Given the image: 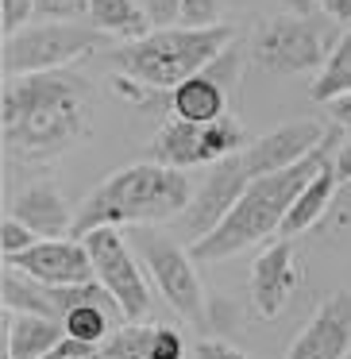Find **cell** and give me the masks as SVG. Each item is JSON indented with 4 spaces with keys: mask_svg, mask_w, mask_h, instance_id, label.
Wrapping results in <instances>:
<instances>
[{
    "mask_svg": "<svg viewBox=\"0 0 351 359\" xmlns=\"http://www.w3.org/2000/svg\"><path fill=\"white\" fill-rule=\"evenodd\" d=\"M97 93L81 74L50 70L8 78L0 93L4 147L20 158H55L93 132Z\"/></svg>",
    "mask_w": 351,
    "mask_h": 359,
    "instance_id": "cell-1",
    "label": "cell"
},
{
    "mask_svg": "<svg viewBox=\"0 0 351 359\" xmlns=\"http://www.w3.org/2000/svg\"><path fill=\"white\" fill-rule=\"evenodd\" d=\"M193 182L186 170L158 163H132L124 170L109 174L74 217V240H85L97 228H135V224H158L170 217H186L193 205Z\"/></svg>",
    "mask_w": 351,
    "mask_h": 359,
    "instance_id": "cell-2",
    "label": "cell"
},
{
    "mask_svg": "<svg viewBox=\"0 0 351 359\" xmlns=\"http://www.w3.org/2000/svg\"><path fill=\"white\" fill-rule=\"evenodd\" d=\"M328 143L320 151H312L309 158H301L297 166H289V170H278V174H266V178L251 182L247 194L235 201V209L228 212L209 236L189 243L193 263H220V259H232L247 248H259V243H266L270 236H282V224H286L294 201L301 197V189L309 186L312 174L332 158L328 155Z\"/></svg>",
    "mask_w": 351,
    "mask_h": 359,
    "instance_id": "cell-3",
    "label": "cell"
},
{
    "mask_svg": "<svg viewBox=\"0 0 351 359\" xmlns=\"http://www.w3.org/2000/svg\"><path fill=\"white\" fill-rule=\"evenodd\" d=\"M235 43V32L228 24L220 27H163L151 32L139 43H124L112 50V66L120 70V78L139 81L143 89H178L181 81L205 74L228 47Z\"/></svg>",
    "mask_w": 351,
    "mask_h": 359,
    "instance_id": "cell-4",
    "label": "cell"
},
{
    "mask_svg": "<svg viewBox=\"0 0 351 359\" xmlns=\"http://www.w3.org/2000/svg\"><path fill=\"white\" fill-rule=\"evenodd\" d=\"M332 24L336 20L324 12H317V16L282 12V16L259 20L247 43V58L274 78H294V74L309 70L320 74L340 43V35H332Z\"/></svg>",
    "mask_w": 351,
    "mask_h": 359,
    "instance_id": "cell-5",
    "label": "cell"
},
{
    "mask_svg": "<svg viewBox=\"0 0 351 359\" xmlns=\"http://www.w3.org/2000/svg\"><path fill=\"white\" fill-rule=\"evenodd\" d=\"M124 236H128V243H132V251L139 255V263L147 266V274L158 286L163 302L170 305L186 325L205 328V290H201V278H197L189 248H181L170 232H163V228H155V224L124 228Z\"/></svg>",
    "mask_w": 351,
    "mask_h": 359,
    "instance_id": "cell-6",
    "label": "cell"
},
{
    "mask_svg": "<svg viewBox=\"0 0 351 359\" xmlns=\"http://www.w3.org/2000/svg\"><path fill=\"white\" fill-rule=\"evenodd\" d=\"M243 147H247V132H243V120L235 112H228L216 124H186L178 116H166L151 140L147 158L158 166L189 170V166H216L240 155Z\"/></svg>",
    "mask_w": 351,
    "mask_h": 359,
    "instance_id": "cell-7",
    "label": "cell"
},
{
    "mask_svg": "<svg viewBox=\"0 0 351 359\" xmlns=\"http://www.w3.org/2000/svg\"><path fill=\"white\" fill-rule=\"evenodd\" d=\"M97 43H101V32L85 24H35L4 39V70L8 78L70 70L78 58L93 55Z\"/></svg>",
    "mask_w": 351,
    "mask_h": 359,
    "instance_id": "cell-8",
    "label": "cell"
},
{
    "mask_svg": "<svg viewBox=\"0 0 351 359\" xmlns=\"http://www.w3.org/2000/svg\"><path fill=\"white\" fill-rule=\"evenodd\" d=\"M81 243H85L89 255H93L97 282H101V286L120 302L124 320H132V325L147 320V313H151V286H147V278H143L139 255L132 251L124 228H97V232H89Z\"/></svg>",
    "mask_w": 351,
    "mask_h": 359,
    "instance_id": "cell-9",
    "label": "cell"
},
{
    "mask_svg": "<svg viewBox=\"0 0 351 359\" xmlns=\"http://www.w3.org/2000/svg\"><path fill=\"white\" fill-rule=\"evenodd\" d=\"M351 348V290H336L317 305L309 325L289 340L282 359H343Z\"/></svg>",
    "mask_w": 351,
    "mask_h": 359,
    "instance_id": "cell-10",
    "label": "cell"
},
{
    "mask_svg": "<svg viewBox=\"0 0 351 359\" xmlns=\"http://www.w3.org/2000/svg\"><path fill=\"white\" fill-rule=\"evenodd\" d=\"M301 259H297L294 243L278 240L270 248H263V255H255L251 266V305L263 320H278L282 309L289 305V297L301 286Z\"/></svg>",
    "mask_w": 351,
    "mask_h": 359,
    "instance_id": "cell-11",
    "label": "cell"
},
{
    "mask_svg": "<svg viewBox=\"0 0 351 359\" xmlns=\"http://www.w3.org/2000/svg\"><path fill=\"white\" fill-rule=\"evenodd\" d=\"M8 266L32 274L43 286H85V282H97L93 255H89V248L81 240H39L32 251H24Z\"/></svg>",
    "mask_w": 351,
    "mask_h": 359,
    "instance_id": "cell-12",
    "label": "cell"
},
{
    "mask_svg": "<svg viewBox=\"0 0 351 359\" xmlns=\"http://www.w3.org/2000/svg\"><path fill=\"white\" fill-rule=\"evenodd\" d=\"M8 217H16L20 224H27L39 240H74V217H78V212L66 205L58 182L43 178V182L24 186L12 197Z\"/></svg>",
    "mask_w": 351,
    "mask_h": 359,
    "instance_id": "cell-13",
    "label": "cell"
},
{
    "mask_svg": "<svg viewBox=\"0 0 351 359\" xmlns=\"http://www.w3.org/2000/svg\"><path fill=\"white\" fill-rule=\"evenodd\" d=\"M232 101H235L232 89L205 70L197 78L181 81L170 93V116L186 120V124H216L232 112Z\"/></svg>",
    "mask_w": 351,
    "mask_h": 359,
    "instance_id": "cell-14",
    "label": "cell"
},
{
    "mask_svg": "<svg viewBox=\"0 0 351 359\" xmlns=\"http://www.w3.org/2000/svg\"><path fill=\"white\" fill-rule=\"evenodd\" d=\"M66 340L62 320L4 313V355L8 359H47Z\"/></svg>",
    "mask_w": 351,
    "mask_h": 359,
    "instance_id": "cell-15",
    "label": "cell"
},
{
    "mask_svg": "<svg viewBox=\"0 0 351 359\" xmlns=\"http://www.w3.org/2000/svg\"><path fill=\"white\" fill-rule=\"evenodd\" d=\"M336 189H340V178H336V155H332L317 174H312V182L301 189V197L294 201V209H289L286 224H282V240H294V236L309 232V228L317 224L320 217H324L328 205H332Z\"/></svg>",
    "mask_w": 351,
    "mask_h": 359,
    "instance_id": "cell-16",
    "label": "cell"
},
{
    "mask_svg": "<svg viewBox=\"0 0 351 359\" xmlns=\"http://www.w3.org/2000/svg\"><path fill=\"white\" fill-rule=\"evenodd\" d=\"M89 24L101 35H112V39L124 43H139L155 32L143 16L139 0H89Z\"/></svg>",
    "mask_w": 351,
    "mask_h": 359,
    "instance_id": "cell-17",
    "label": "cell"
},
{
    "mask_svg": "<svg viewBox=\"0 0 351 359\" xmlns=\"http://www.w3.org/2000/svg\"><path fill=\"white\" fill-rule=\"evenodd\" d=\"M0 297H4V313H27V317L58 320V309H55V302H50V286L35 282L32 274L16 271V266H4Z\"/></svg>",
    "mask_w": 351,
    "mask_h": 359,
    "instance_id": "cell-18",
    "label": "cell"
},
{
    "mask_svg": "<svg viewBox=\"0 0 351 359\" xmlns=\"http://www.w3.org/2000/svg\"><path fill=\"white\" fill-rule=\"evenodd\" d=\"M347 93H351V32H343L340 43H336V50H332V58H328L324 70L312 81L309 97L317 104H332Z\"/></svg>",
    "mask_w": 351,
    "mask_h": 359,
    "instance_id": "cell-19",
    "label": "cell"
},
{
    "mask_svg": "<svg viewBox=\"0 0 351 359\" xmlns=\"http://www.w3.org/2000/svg\"><path fill=\"white\" fill-rule=\"evenodd\" d=\"M112 313L109 309H97V305H81V309L66 313L62 328L70 340H81V344H97V348H104L112 336Z\"/></svg>",
    "mask_w": 351,
    "mask_h": 359,
    "instance_id": "cell-20",
    "label": "cell"
},
{
    "mask_svg": "<svg viewBox=\"0 0 351 359\" xmlns=\"http://www.w3.org/2000/svg\"><path fill=\"white\" fill-rule=\"evenodd\" d=\"M151 348H155V325L139 320V325H124L109 336L104 359H151Z\"/></svg>",
    "mask_w": 351,
    "mask_h": 359,
    "instance_id": "cell-21",
    "label": "cell"
},
{
    "mask_svg": "<svg viewBox=\"0 0 351 359\" xmlns=\"http://www.w3.org/2000/svg\"><path fill=\"white\" fill-rule=\"evenodd\" d=\"M43 24H81L89 20V0H32Z\"/></svg>",
    "mask_w": 351,
    "mask_h": 359,
    "instance_id": "cell-22",
    "label": "cell"
},
{
    "mask_svg": "<svg viewBox=\"0 0 351 359\" xmlns=\"http://www.w3.org/2000/svg\"><path fill=\"white\" fill-rule=\"evenodd\" d=\"M35 243H39V236L32 232L27 224H20L16 217H4V224H0V251H4V266L16 263L24 251H32Z\"/></svg>",
    "mask_w": 351,
    "mask_h": 359,
    "instance_id": "cell-23",
    "label": "cell"
},
{
    "mask_svg": "<svg viewBox=\"0 0 351 359\" xmlns=\"http://www.w3.org/2000/svg\"><path fill=\"white\" fill-rule=\"evenodd\" d=\"M220 12H224V0H181L178 27H193V32L220 27Z\"/></svg>",
    "mask_w": 351,
    "mask_h": 359,
    "instance_id": "cell-24",
    "label": "cell"
},
{
    "mask_svg": "<svg viewBox=\"0 0 351 359\" xmlns=\"http://www.w3.org/2000/svg\"><path fill=\"white\" fill-rule=\"evenodd\" d=\"M151 359H189L186 336H181L174 325H155V348H151Z\"/></svg>",
    "mask_w": 351,
    "mask_h": 359,
    "instance_id": "cell-25",
    "label": "cell"
},
{
    "mask_svg": "<svg viewBox=\"0 0 351 359\" xmlns=\"http://www.w3.org/2000/svg\"><path fill=\"white\" fill-rule=\"evenodd\" d=\"M143 16H147V24L155 27V32H163V27H178L181 20V0H139Z\"/></svg>",
    "mask_w": 351,
    "mask_h": 359,
    "instance_id": "cell-26",
    "label": "cell"
},
{
    "mask_svg": "<svg viewBox=\"0 0 351 359\" xmlns=\"http://www.w3.org/2000/svg\"><path fill=\"white\" fill-rule=\"evenodd\" d=\"M32 16H35L32 0H0V27H4V39H12L16 32H24Z\"/></svg>",
    "mask_w": 351,
    "mask_h": 359,
    "instance_id": "cell-27",
    "label": "cell"
},
{
    "mask_svg": "<svg viewBox=\"0 0 351 359\" xmlns=\"http://www.w3.org/2000/svg\"><path fill=\"white\" fill-rule=\"evenodd\" d=\"M189 359H251V355L240 351L235 344H224V340H201L189 351Z\"/></svg>",
    "mask_w": 351,
    "mask_h": 359,
    "instance_id": "cell-28",
    "label": "cell"
},
{
    "mask_svg": "<svg viewBox=\"0 0 351 359\" xmlns=\"http://www.w3.org/2000/svg\"><path fill=\"white\" fill-rule=\"evenodd\" d=\"M47 359H104V348H97V344H81V340H70V336H66Z\"/></svg>",
    "mask_w": 351,
    "mask_h": 359,
    "instance_id": "cell-29",
    "label": "cell"
},
{
    "mask_svg": "<svg viewBox=\"0 0 351 359\" xmlns=\"http://www.w3.org/2000/svg\"><path fill=\"white\" fill-rule=\"evenodd\" d=\"M317 4H320L324 16L336 20V24H347V20H351V0H317Z\"/></svg>",
    "mask_w": 351,
    "mask_h": 359,
    "instance_id": "cell-30",
    "label": "cell"
},
{
    "mask_svg": "<svg viewBox=\"0 0 351 359\" xmlns=\"http://www.w3.org/2000/svg\"><path fill=\"white\" fill-rule=\"evenodd\" d=\"M328 116H332L336 124L343 128V132H351V93H347V97H340V101H332V104H328Z\"/></svg>",
    "mask_w": 351,
    "mask_h": 359,
    "instance_id": "cell-31",
    "label": "cell"
},
{
    "mask_svg": "<svg viewBox=\"0 0 351 359\" xmlns=\"http://www.w3.org/2000/svg\"><path fill=\"white\" fill-rule=\"evenodd\" d=\"M336 178H340V186H343V182H351V140L336 151Z\"/></svg>",
    "mask_w": 351,
    "mask_h": 359,
    "instance_id": "cell-32",
    "label": "cell"
},
{
    "mask_svg": "<svg viewBox=\"0 0 351 359\" xmlns=\"http://www.w3.org/2000/svg\"><path fill=\"white\" fill-rule=\"evenodd\" d=\"M232 4H255V0H232Z\"/></svg>",
    "mask_w": 351,
    "mask_h": 359,
    "instance_id": "cell-33",
    "label": "cell"
}]
</instances>
